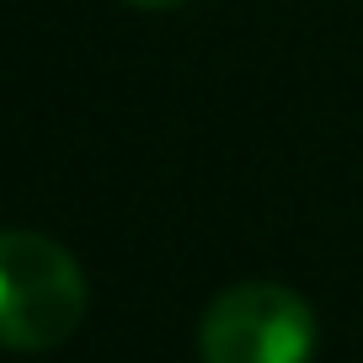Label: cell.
Instances as JSON below:
<instances>
[{
    "mask_svg": "<svg viewBox=\"0 0 363 363\" xmlns=\"http://www.w3.org/2000/svg\"><path fill=\"white\" fill-rule=\"evenodd\" d=\"M86 320V272L38 230H0V347L48 352Z\"/></svg>",
    "mask_w": 363,
    "mask_h": 363,
    "instance_id": "obj_1",
    "label": "cell"
},
{
    "mask_svg": "<svg viewBox=\"0 0 363 363\" xmlns=\"http://www.w3.org/2000/svg\"><path fill=\"white\" fill-rule=\"evenodd\" d=\"M128 6H139V11H166V6H187V0H128Z\"/></svg>",
    "mask_w": 363,
    "mask_h": 363,
    "instance_id": "obj_3",
    "label": "cell"
},
{
    "mask_svg": "<svg viewBox=\"0 0 363 363\" xmlns=\"http://www.w3.org/2000/svg\"><path fill=\"white\" fill-rule=\"evenodd\" d=\"M203 363H310L315 315L284 284H235L198 320Z\"/></svg>",
    "mask_w": 363,
    "mask_h": 363,
    "instance_id": "obj_2",
    "label": "cell"
}]
</instances>
